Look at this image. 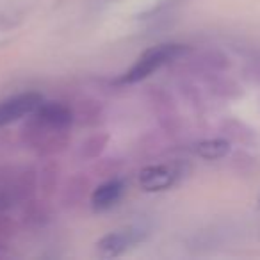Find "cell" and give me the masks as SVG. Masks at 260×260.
Listing matches in <instances>:
<instances>
[{
  "label": "cell",
  "instance_id": "1",
  "mask_svg": "<svg viewBox=\"0 0 260 260\" xmlns=\"http://www.w3.org/2000/svg\"><path fill=\"white\" fill-rule=\"evenodd\" d=\"M23 141L41 157H54L62 153L70 145V128L57 126L41 119L32 112L23 128Z\"/></svg>",
  "mask_w": 260,
  "mask_h": 260
},
{
  "label": "cell",
  "instance_id": "2",
  "mask_svg": "<svg viewBox=\"0 0 260 260\" xmlns=\"http://www.w3.org/2000/svg\"><path fill=\"white\" fill-rule=\"evenodd\" d=\"M185 52H187V47H185V45H178V43H160V45H157V47L148 48V50L139 55V59L134 62V66H132L128 72H125L119 79H116L114 84L125 86V84L141 82V80L150 77L153 72H157L160 66L166 64V62L182 57Z\"/></svg>",
  "mask_w": 260,
  "mask_h": 260
},
{
  "label": "cell",
  "instance_id": "3",
  "mask_svg": "<svg viewBox=\"0 0 260 260\" xmlns=\"http://www.w3.org/2000/svg\"><path fill=\"white\" fill-rule=\"evenodd\" d=\"M143 239H145V232L139 228H125V230L111 232L96 242V251L98 255L105 256V258L119 256L134 248Z\"/></svg>",
  "mask_w": 260,
  "mask_h": 260
},
{
  "label": "cell",
  "instance_id": "4",
  "mask_svg": "<svg viewBox=\"0 0 260 260\" xmlns=\"http://www.w3.org/2000/svg\"><path fill=\"white\" fill-rule=\"evenodd\" d=\"M43 104V96L40 93H22L13 98H8L0 104V128L20 118L30 116Z\"/></svg>",
  "mask_w": 260,
  "mask_h": 260
},
{
  "label": "cell",
  "instance_id": "5",
  "mask_svg": "<svg viewBox=\"0 0 260 260\" xmlns=\"http://www.w3.org/2000/svg\"><path fill=\"white\" fill-rule=\"evenodd\" d=\"M180 171L173 166H146L139 173V187L146 192H160L177 184Z\"/></svg>",
  "mask_w": 260,
  "mask_h": 260
},
{
  "label": "cell",
  "instance_id": "6",
  "mask_svg": "<svg viewBox=\"0 0 260 260\" xmlns=\"http://www.w3.org/2000/svg\"><path fill=\"white\" fill-rule=\"evenodd\" d=\"M123 191H125V184L119 178H112V180L104 182L91 194V205H93L94 210L111 209V207H114L119 202Z\"/></svg>",
  "mask_w": 260,
  "mask_h": 260
},
{
  "label": "cell",
  "instance_id": "7",
  "mask_svg": "<svg viewBox=\"0 0 260 260\" xmlns=\"http://www.w3.org/2000/svg\"><path fill=\"white\" fill-rule=\"evenodd\" d=\"M194 153L205 160H219L230 153L232 146L230 141L223 138H214V139H202L194 145Z\"/></svg>",
  "mask_w": 260,
  "mask_h": 260
},
{
  "label": "cell",
  "instance_id": "8",
  "mask_svg": "<svg viewBox=\"0 0 260 260\" xmlns=\"http://www.w3.org/2000/svg\"><path fill=\"white\" fill-rule=\"evenodd\" d=\"M104 118V107L94 100H82L73 111V121L80 126H96Z\"/></svg>",
  "mask_w": 260,
  "mask_h": 260
},
{
  "label": "cell",
  "instance_id": "9",
  "mask_svg": "<svg viewBox=\"0 0 260 260\" xmlns=\"http://www.w3.org/2000/svg\"><path fill=\"white\" fill-rule=\"evenodd\" d=\"M61 180V166L55 160H48L38 171V187L45 196H52L59 187Z\"/></svg>",
  "mask_w": 260,
  "mask_h": 260
},
{
  "label": "cell",
  "instance_id": "10",
  "mask_svg": "<svg viewBox=\"0 0 260 260\" xmlns=\"http://www.w3.org/2000/svg\"><path fill=\"white\" fill-rule=\"evenodd\" d=\"M109 145V134L105 132H93L91 136H87L79 146L77 155L82 160H93L104 153V150Z\"/></svg>",
  "mask_w": 260,
  "mask_h": 260
},
{
  "label": "cell",
  "instance_id": "11",
  "mask_svg": "<svg viewBox=\"0 0 260 260\" xmlns=\"http://www.w3.org/2000/svg\"><path fill=\"white\" fill-rule=\"evenodd\" d=\"M89 187V180L82 175H75L66 182L64 189H62V203L66 207H73L77 203H80L84 200Z\"/></svg>",
  "mask_w": 260,
  "mask_h": 260
},
{
  "label": "cell",
  "instance_id": "12",
  "mask_svg": "<svg viewBox=\"0 0 260 260\" xmlns=\"http://www.w3.org/2000/svg\"><path fill=\"white\" fill-rule=\"evenodd\" d=\"M23 216H25V221H29V223H38V224H40L41 221L48 217V212H47V209H45L43 203L29 202L27 209L23 210Z\"/></svg>",
  "mask_w": 260,
  "mask_h": 260
},
{
  "label": "cell",
  "instance_id": "13",
  "mask_svg": "<svg viewBox=\"0 0 260 260\" xmlns=\"http://www.w3.org/2000/svg\"><path fill=\"white\" fill-rule=\"evenodd\" d=\"M16 235V223L4 212H0V241L6 242Z\"/></svg>",
  "mask_w": 260,
  "mask_h": 260
}]
</instances>
